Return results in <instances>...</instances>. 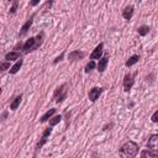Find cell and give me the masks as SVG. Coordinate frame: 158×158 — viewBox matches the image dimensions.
Instances as JSON below:
<instances>
[{"label": "cell", "instance_id": "1", "mask_svg": "<svg viewBox=\"0 0 158 158\" xmlns=\"http://www.w3.org/2000/svg\"><path fill=\"white\" fill-rule=\"evenodd\" d=\"M137 151H138L137 143H135V142H132V141H128V142H126V143L121 147L120 154L123 156V157H133V156L137 154Z\"/></svg>", "mask_w": 158, "mask_h": 158}, {"label": "cell", "instance_id": "2", "mask_svg": "<svg viewBox=\"0 0 158 158\" xmlns=\"http://www.w3.org/2000/svg\"><path fill=\"white\" fill-rule=\"evenodd\" d=\"M65 95H67V85L64 84V85H62L60 88H58V89L56 90V93H54V99H56L57 102H59V101H62V100L65 98Z\"/></svg>", "mask_w": 158, "mask_h": 158}, {"label": "cell", "instance_id": "3", "mask_svg": "<svg viewBox=\"0 0 158 158\" xmlns=\"http://www.w3.org/2000/svg\"><path fill=\"white\" fill-rule=\"evenodd\" d=\"M147 146H148V148H151L152 151H157L158 148V136L157 135H153V136H151V138L148 139V142H147Z\"/></svg>", "mask_w": 158, "mask_h": 158}, {"label": "cell", "instance_id": "4", "mask_svg": "<svg viewBox=\"0 0 158 158\" xmlns=\"http://www.w3.org/2000/svg\"><path fill=\"white\" fill-rule=\"evenodd\" d=\"M101 91H102L101 88H93V89L89 91V99H90L91 101H96V99H99Z\"/></svg>", "mask_w": 158, "mask_h": 158}, {"label": "cell", "instance_id": "5", "mask_svg": "<svg viewBox=\"0 0 158 158\" xmlns=\"http://www.w3.org/2000/svg\"><path fill=\"white\" fill-rule=\"evenodd\" d=\"M133 79H132V77L131 75H126L125 77V80H123V89H125V91H128L131 88H132V85H133Z\"/></svg>", "mask_w": 158, "mask_h": 158}, {"label": "cell", "instance_id": "6", "mask_svg": "<svg viewBox=\"0 0 158 158\" xmlns=\"http://www.w3.org/2000/svg\"><path fill=\"white\" fill-rule=\"evenodd\" d=\"M101 54H102V43H100L94 51H93V53H91V59H99L100 57H101Z\"/></svg>", "mask_w": 158, "mask_h": 158}, {"label": "cell", "instance_id": "7", "mask_svg": "<svg viewBox=\"0 0 158 158\" xmlns=\"http://www.w3.org/2000/svg\"><path fill=\"white\" fill-rule=\"evenodd\" d=\"M51 132H52V128H46V131L43 132V135H42V141L41 142H38V144H37V148H40V147H42L46 142H47V137L51 135Z\"/></svg>", "mask_w": 158, "mask_h": 158}, {"label": "cell", "instance_id": "8", "mask_svg": "<svg viewBox=\"0 0 158 158\" xmlns=\"http://www.w3.org/2000/svg\"><path fill=\"white\" fill-rule=\"evenodd\" d=\"M35 42H36V38H30V40H27L26 41V43L23 44V51L25 52H28V51H31L33 47H35Z\"/></svg>", "mask_w": 158, "mask_h": 158}, {"label": "cell", "instance_id": "9", "mask_svg": "<svg viewBox=\"0 0 158 158\" xmlns=\"http://www.w3.org/2000/svg\"><path fill=\"white\" fill-rule=\"evenodd\" d=\"M132 15H133V6H127V7H125V10H123V12H122V16H123L126 20H130V19L132 17Z\"/></svg>", "mask_w": 158, "mask_h": 158}, {"label": "cell", "instance_id": "10", "mask_svg": "<svg viewBox=\"0 0 158 158\" xmlns=\"http://www.w3.org/2000/svg\"><path fill=\"white\" fill-rule=\"evenodd\" d=\"M107 62H109V59H107L106 57L101 58V59L99 60V64H98V70H99V72H104L105 68H106V65H107Z\"/></svg>", "mask_w": 158, "mask_h": 158}, {"label": "cell", "instance_id": "11", "mask_svg": "<svg viewBox=\"0 0 158 158\" xmlns=\"http://www.w3.org/2000/svg\"><path fill=\"white\" fill-rule=\"evenodd\" d=\"M22 63H23V60L22 59H19L12 67H11V69H10V73L11 74H15V73H17L19 70H20V68H21V65H22Z\"/></svg>", "mask_w": 158, "mask_h": 158}, {"label": "cell", "instance_id": "12", "mask_svg": "<svg viewBox=\"0 0 158 158\" xmlns=\"http://www.w3.org/2000/svg\"><path fill=\"white\" fill-rule=\"evenodd\" d=\"M54 112H56V109H51V110H48V111H47V112L41 117V122H46V121H47V120H48V118H49Z\"/></svg>", "mask_w": 158, "mask_h": 158}, {"label": "cell", "instance_id": "13", "mask_svg": "<svg viewBox=\"0 0 158 158\" xmlns=\"http://www.w3.org/2000/svg\"><path fill=\"white\" fill-rule=\"evenodd\" d=\"M138 59H139V57H138V56H132V57H130V58H128V60L126 62V67H131V65H133L135 63H137V62H138Z\"/></svg>", "mask_w": 158, "mask_h": 158}, {"label": "cell", "instance_id": "14", "mask_svg": "<svg viewBox=\"0 0 158 158\" xmlns=\"http://www.w3.org/2000/svg\"><path fill=\"white\" fill-rule=\"evenodd\" d=\"M21 99H22V96H21V95H20V96H17V98L12 101V104L10 105V109H11V110H16V109H17V106L20 105V102H21Z\"/></svg>", "mask_w": 158, "mask_h": 158}, {"label": "cell", "instance_id": "15", "mask_svg": "<svg viewBox=\"0 0 158 158\" xmlns=\"http://www.w3.org/2000/svg\"><path fill=\"white\" fill-rule=\"evenodd\" d=\"M141 157H148V158H156L157 157V153H156V151L154 152H151V151H143L142 153H141Z\"/></svg>", "mask_w": 158, "mask_h": 158}, {"label": "cell", "instance_id": "16", "mask_svg": "<svg viewBox=\"0 0 158 158\" xmlns=\"http://www.w3.org/2000/svg\"><path fill=\"white\" fill-rule=\"evenodd\" d=\"M7 60H14V59H17L19 58V53L17 52H10V53H7L6 54V57H5Z\"/></svg>", "mask_w": 158, "mask_h": 158}, {"label": "cell", "instance_id": "17", "mask_svg": "<svg viewBox=\"0 0 158 158\" xmlns=\"http://www.w3.org/2000/svg\"><path fill=\"white\" fill-rule=\"evenodd\" d=\"M83 56H84L83 53H80V52H78V51H77V52L70 53V54H69V58H70L72 60H75V58H78V59H79V58H83Z\"/></svg>", "mask_w": 158, "mask_h": 158}, {"label": "cell", "instance_id": "18", "mask_svg": "<svg viewBox=\"0 0 158 158\" xmlns=\"http://www.w3.org/2000/svg\"><path fill=\"white\" fill-rule=\"evenodd\" d=\"M32 25V20H28L23 26H22V28H21V35H23V33H26L27 32V30L30 28V26Z\"/></svg>", "mask_w": 158, "mask_h": 158}, {"label": "cell", "instance_id": "19", "mask_svg": "<svg viewBox=\"0 0 158 158\" xmlns=\"http://www.w3.org/2000/svg\"><path fill=\"white\" fill-rule=\"evenodd\" d=\"M148 31H149V27H148V26H141V27L138 28V33H139L141 36H146V35L148 33Z\"/></svg>", "mask_w": 158, "mask_h": 158}, {"label": "cell", "instance_id": "20", "mask_svg": "<svg viewBox=\"0 0 158 158\" xmlns=\"http://www.w3.org/2000/svg\"><path fill=\"white\" fill-rule=\"evenodd\" d=\"M60 118H62L60 116H54V117H53V118H52V120L49 121L51 126H54V125H57V123H58V122L60 121Z\"/></svg>", "mask_w": 158, "mask_h": 158}, {"label": "cell", "instance_id": "21", "mask_svg": "<svg viewBox=\"0 0 158 158\" xmlns=\"http://www.w3.org/2000/svg\"><path fill=\"white\" fill-rule=\"evenodd\" d=\"M94 67H95V63L91 60L90 63H88V64H86V67H85V72H86V73H89V72H90V70H91Z\"/></svg>", "mask_w": 158, "mask_h": 158}, {"label": "cell", "instance_id": "22", "mask_svg": "<svg viewBox=\"0 0 158 158\" xmlns=\"http://www.w3.org/2000/svg\"><path fill=\"white\" fill-rule=\"evenodd\" d=\"M9 67H10V64H9V62H5V63H1V64H0V73H1V72H4L5 69H7Z\"/></svg>", "mask_w": 158, "mask_h": 158}, {"label": "cell", "instance_id": "23", "mask_svg": "<svg viewBox=\"0 0 158 158\" xmlns=\"http://www.w3.org/2000/svg\"><path fill=\"white\" fill-rule=\"evenodd\" d=\"M152 121H153V122H157V121H158V111H156V112L153 114V116H152Z\"/></svg>", "mask_w": 158, "mask_h": 158}, {"label": "cell", "instance_id": "24", "mask_svg": "<svg viewBox=\"0 0 158 158\" xmlns=\"http://www.w3.org/2000/svg\"><path fill=\"white\" fill-rule=\"evenodd\" d=\"M16 7H17V2H15V4H14V6H12V9H11V12H12V14L16 11Z\"/></svg>", "mask_w": 158, "mask_h": 158}, {"label": "cell", "instance_id": "25", "mask_svg": "<svg viewBox=\"0 0 158 158\" xmlns=\"http://www.w3.org/2000/svg\"><path fill=\"white\" fill-rule=\"evenodd\" d=\"M38 2H40V0H32V1H31V5L35 6V5H37Z\"/></svg>", "mask_w": 158, "mask_h": 158}, {"label": "cell", "instance_id": "26", "mask_svg": "<svg viewBox=\"0 0 158 158\" xmlns=\"http://www.w3.org/2000/svg\"><path fill=\"white\" fill-rule=\"evenodd\" d=\"M0 93H1V89H0Z\"/></svg>", "mask_w": 158, "mask_h": 158}, {"label": "cell", "instance_id": "27", "mask_svg": "<svg viewBox=\"0 0 158 158\" xmlns=\"http://www.w3.org/2000/svg\"><path fill=\"white\" fill-rule=\"evenodd\" d=\"M9 1H10V0H9Z\"/></svg>", "mask_w": 158, "mask_h": 158}]
</instances>
